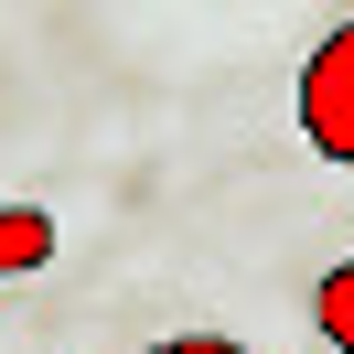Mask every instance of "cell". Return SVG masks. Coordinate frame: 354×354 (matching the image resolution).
Wrapping results in <instances>:
<instances>
[{
    "instance_id": "3",
    "label": "cell",
    "mask_w": 354,
    "mask_h": 354,
    "mask_svg": "<svg viewBox=\"0 0 354 354\" xmlns=\"http://www.w3.org/2000/svg\"><path fill=\"white\" fill-rule=\"evenodd\" d=\"M311 322H322V344H333V354H354V258H333V268H322Z\"/></svg>"
},
{
    "instance_id": "1",
    "label": "cell",
    "mask_w": 354,
    "mask_h": 354,
    "mask_svg": "<svg viewBox=\"0 0 354 354\" xmlns=\"http://www.w3.org/2000/svg\"><path fill=\"white\" fill-rule=\"evenodd\" d=\"M301 140L354 172V22H333L301 65Z\"/></svg>"
},
{
    "instance_id": "4",
    "label": "cell",
    "mask_w": 354,
    "mask_h": 354,
    "mask_svg": "<svg viewBox=\"0 0 354 354\" xmlns=\"http://www.w3.org/2000/svg\"><path fill=\"white\" fill-rule=\"evenodd\" d=\"M151 354H247L236 333H172V344H151Z\"/></svg>"
},
{
    "instance_id": "2",
    "label": "cell",
    "mask_w": 354,
    "mask_h": 354,
    "mask_svg": "<svg viewBox=\"0 0 354 354\" xmlns=\"http://www.w3.org/2000/svg\"><path fill=\"white\" fill-rule=\"evenodd\" d=\"M44 258H54V215L44 204H0V279H22Z\"/></svg>"
}]
</instances>
